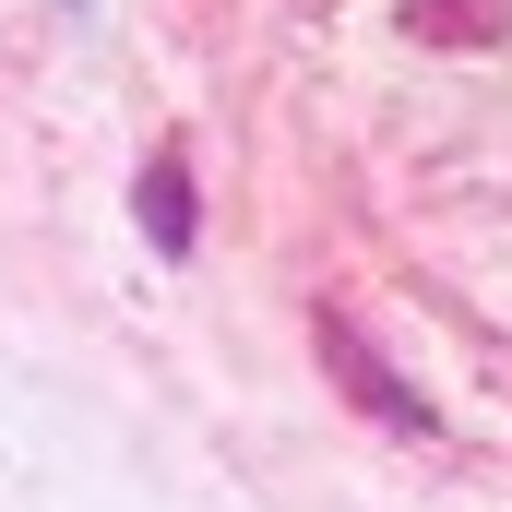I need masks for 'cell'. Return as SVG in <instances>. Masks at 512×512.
Listing matches in <instances>:
<instances>
[{"label":"cell","mask_w":512,"mask_h":512,"mask_svg":"<svg viewBox=\"0 0 512 512\" xmlns=\"http://www.w3.org/2000/svg\"><path fill=\"white\" fill-rule=\"evenodd\" d=\"M143 239H155V251H191V167H179V155L143 167Z\"/></svg>","instance_id":"6da1fadb"}]
</instances>
